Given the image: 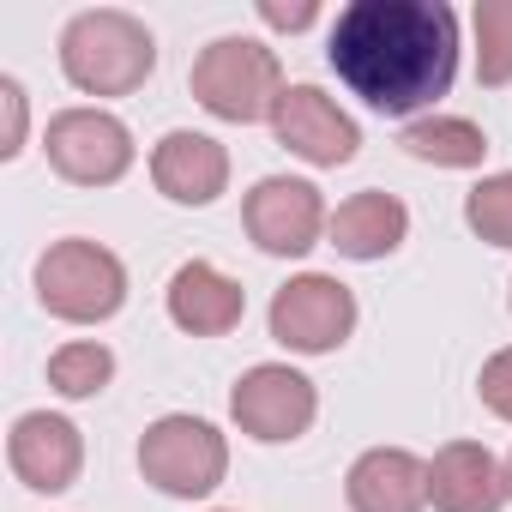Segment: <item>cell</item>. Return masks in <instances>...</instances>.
<instances>
[{
  "label": "cell",
  "instance_id": "obj_1",
  "mask_svg": "<svg viewBox=\"0 0 512 512\" xmlns=\"http://www.w3.org/2000/svg\"><path fill=\"white\" fill-rule=\"evenodd\" d=\"M332 67L380 115H410L446 97L458 73V19L440 0H356L332 25Z\"/></svg>",
  "mask_w": 512,
  "mask_h": 512
},
{
  "label": "cell",
  "instance_id": "obj_2",
  "mask_svg": "<svg viewBox=\"0 0 512 512\" xmlns=\"http://www.w3.org/2000/svg\"><path fill=\"white\" fill-rule=\"evenodd\" d=\"M151 61H157L151 31L139 19L115 13V7L79 13L67 25V37H61V67L91 97H127V91H139L145 73H151Z\"/></svg>",
  "mask_w": 512,
  "mask_h": 512
},
{
  "label": "cell",
  "instance_id": "obj_3",
  "mask_svg": "<svg viewBox=\"0 0 512 512\" xmlns=\"http://www.w3.org/2000/svg\"><path fill=\"white\" fill-rule=\"evenodd\" d=\"M193 97L223 115V121H260L278 109L284 85H278V55L266 43H247V37H217L199 61H193Z\"/></svg>",
  "mask_w": 512,
  "mask_h": 512
},
{
  "label": "cell",
  "instance_id": "obj_4",
  "mask_svg": "<svg viewBox=\"0 0 512 512\" xmlns=\"http://www.w3.org/2000/svg\"><path fill=\"white\" fill-rule=\"evenodd\" d=\"M37 296L61 320H109L127 296V272L97 241H55L37 260Z\"/></svg>",
  "mask_w": 512,
  "mask_h": 512
},
{
  "label": "cell",
  "instance_id": "obj_5",
  "mask_svg": "<svg viewBox=\"0 0 512 512\" xmlns=\"http://www.w3.org/2000/svg\"><path fill=\"white\" fill-rule=\"evenodd\" d=\"M223 440L211 422H193V416H163L145 446H139V470L169 488V494H205L223 482Z\"/></svg>",
  "mask_w": 512,
  "mask_h": 512
},
{
  "label": "cell",
  "instance_id": "obj_6",
  "mask_svg": "<svg viewBox=\"0 0 512 512\" xmlns=\"http://www.w3.org/2000/svg\"><path fill=\"white\" fill-rule=\"evenodd\" d=\"M43 151H49V163H55L67 181H79V187L115 181V175H127V163H133L127 127H121L115 115H103V109H67V115H55Z\"/></svg>",
  "mask_w": 512,
  "mask_h": 512
},
{
  "label": "cell",
  "instance_id": "obj_7",
  "mask_svg": "<svg viewBox=\"0 0 512 512\" xmlns=\"http://www.w3.org/2000/svg\"><path fill=\"white\" fill-rule=\"evenodd\" d=\"M350 326H356V302H350V290L332 284V278H296V284H284L278 302H272V338L290 344V350H308V356L344 344Z\"/></svg>",
  "mask_w": 512,
  "mask_h": 512
},
{
  "label": "cell",
  "instance_id": "obj_8",
  "mask_svg": "<svg viewBox=\"0 0 512 512\" xmlns=\"http://www.w3.org/2000/svg\"><path fill=\"white\" fill-rule=\"evenodd\" d=\"M272 127L296 157H308L320 169H338V163L356 157V121L314 85H290L272 109Z\"/></svg>",
  "mask_w": 512,
  "mask_h": 512
},
{
  "label": "cell",
  "instance_id": "obj_9",
  "mask_svg": "<svg viewBox=\"0 0 512 512\" xmlns=\"http://www.w3.org/2000/svg\"><path fill=\"white\" fill-rule=\"evenodd\" d=\"M235 422L253 434V440H296L308 422H314V386L290 368H253L241 386H235Z\"/></svg>",
  "mask_w": 512,
  "mask_h": 512
},
{
  "label": "cell",
  "instance_id": "obj_10",
  "mask_svg": "<svg viewBox=\"0 0 512 512\" xmlns=\"http://www.w3.org/2000/svg\"><path fill=\"white\" fill-rule=\"evenodd\" d=\"M320 223H326V205H320V193L308 181L272 175V181H260L247 193V235L266 253H308Z\"/></svg>",
  "mask_w": 512,
  "mask_h": 512
},
{
  "label": "cell",
  "instance_id": "obj_11",
  "mask_svg": "<svg viewBox=\"0 0 512 512\" xmlns=\"http://www.w3.org/2000/svg\"><path fill=\"white\" fill-rule=\"evenodd\" d=\"M7 458H13V470H19L25 488L55 494V488H67V482L79 476L85 446H79V428H73V422H61V416H49V410H31V416L13 422Z\"/></svg>",
  "mask_w": 512,
  "mask_h": 512
},
{
  "label": "cell",
  "instance_id": "obj_12",
  "mask_svg": "<svg viewBox=\"0 0 512 512\" xmlns=\"http://www.w3.org/2000/svg\"><path fill=\"white\" fill-rule=\"evenodd\" d=\"M428 500H434L440 512H500L506 476H500V464H494L482 446L458 440V446H446V452L428 464Z\"/></svg>",
  "mask_w": 512,
  "mask_h": 512
},
{
  "label": "cell",
  "instance_id": "obj_13",
  "mask_svg": "<svg viewBox=\"0 0 512 512\" xmlns=\"http://www.w3.org/2000/svg\"><path fill=\"white\" fill-rule=\"evenodd\" d=\"M151 175H157V187H163L169 199L205 205V199L223 193L229 157H223V145L205 139V133H169V139L157 145V157H151Z\"/></svg>",
  "mask_w": 512,
  "mask_h": 512
},
{
  "label": "cell",
  "instance_id": "obj_14",
  "mask_svg": "<svg viewBox=\"0 0 512 512\" xmlns=\"http://www.w3.org/2000/svg\"><path fill=\"white\" fill-rule=\"evenodd\" d=\"M241 308H247L241 284H229L217 266H199V260H193V266H181L175 284H169V314H175V326L193 332V338L229 332V326L241 320Z\"/></svg>",
  "mask_w": 512,
  "mask_h": 512
},
{
  "label": "cell",
  "instance_id": "obj_15",
  "mask_svg": "<svg viewBox=\"0 0 512 512\" xmlns=\"http://www.w3.org/2000/svg\"><path fill=\"white\" fill-rule=\"evenodd\" d=\"M422 500H428V470L410 458V452H368V458H356V470H350V506L356 512H422Z\"/></svg>",
  "mask_w": 512,
  "mask_h": 512
},
{
  "label": "cell",
  "instance_id": "obj_16",
  "mask_svg": "<svg viewBox=\"0 0 512 512\" xmlns=\"http://www.w3.org/2000/svg\"><path fill=\"white\" fill-rule=\"evenodd\" d=\"M410 217L392 193H356L350 205H338L332 217V241L338 253H350V260H380V253H392L404 241Z\"/></svg>",
  "mask_w": 512,
  "mask_h": 512
},
{
  "label": "cell",
  "instance_id": "obj_17",
  "mask_svg": "<svg viewBox=\"0 0 512 512\" xmlns=\"http://www.w3.org/2000/svg\"><path fill=\"white\" fill-rule=\"evenodd\" d=\"M404 151L428 157V163H446V169H470V163H482L488 139L470 121H416V127H404Z\"/></svg>",
  "mask_w": 512,
  "mask_h": 512
},
{
  "label": "cell",
  "instance_id": "obj_18",
  "mask_svg": "<svg viewBox=\"0 0 512 512\" xmlns=\"http://www.w3.org/2000/svg\"><path fill=\"white\" fill-rule=\"evenodd\" d=\"M109 374H115V356H109L103 344H67V350L49 356V386L67 392V398H91V392H103Z\"/></svg>",
  "mask_w": 512,
  "mask_h": 512
},
{
  "label": "cell",
  "instance_id": "obj_19",
  "mask_svg": "<svg viewBox=\"0 0 512 512\" xmlns=\"http://www.w3.org/2000/svg\"><path fill=\"white\" fill-rule=\"evenodd\" d=\"M476 37H482V85H506L512 79V0H482Z\"/></svg>",
  "mask_w": 512,
  "mask_h": 512
},
{
  "label": "cell",
  "instance_id": "obj_20",
  "mask_svg": "<svg viewBox=\"0 0 512 512\" xmlns=\"http://www.w3.org/2000/svg\"><path fill=\"white\" fill-rule=\"evenodd\" d=\"M470 223H476V235L482 241H494V247H512V175H494V181H482L476 193H470Z\"/></svg>",
  "mask_w": 512,
  "mask_h": 512
},
{
  "label": "cell",
  "instance_id": "obj_21",
  "mask_svg": "<svg viewBox=\"0 0 512 512\" xmlns=\"http://www.w3.org/2000/svg\"><path fill=\"white\" fill-rule=\"evenodd\" d=\"M482 398H488V410H494V416H506V422H512V350H500V356L482 368Z\"/></svg>",
  "mask_w": 512,
  "mask_h": 512
},
{
  "label": "cell",
  "instance_id": "obj_22",
  "mask_svg": "<svg viewBox=\"0 0 512 512\" xmlns=\"http://www.w3.org/2000/svg\"><path fill=\"white\" fill-rule=\"evenodd\" d=\"M0 103H7V133H0V151H19V139H25V91H19V79H0Z\"/></svg>",
  "mask_w": 512,
  "mask_h": 512
},
{
  "label": "cell",
  "instance_id": "obj_23",
  "mask_svg": "<svg viewBox=\"0 0 512 512\" xmlns=\"http://www.w3.org/2000/svg\"><path fill=\"white\" fill-rule=\"evenodd\" d=\"M260 19L266 25H284V31H302V25H314V7H308V0H302V7H278V0H266Z\"/></svg>",
  "mask_w": 512,
  "mask_h": 512
},
{
  "label": "cell",
  "instance_id": "obj_24",
  "mask_svg": "<svg viewBox=\"0 0 512 512\" xmlns=\"http://www.w3.org/2000/svg\"><path fill=\"white\" fill-rule=\"evenodd\" d=\"M506 482H512V464H506Z\"/></svg>",
  "mask_w": 512,
  "mask_h": 512
}]
</instances>
